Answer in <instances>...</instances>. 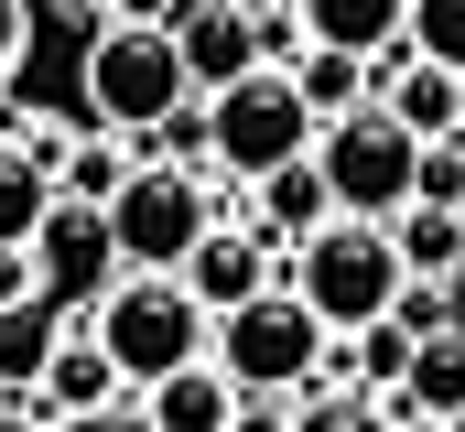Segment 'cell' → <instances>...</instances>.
<instances>
[{
  "label": "cell",
  "instance_id": "obj_16",
  "mask_svg": "<svg viewBox=\"0 0 465 432\" xmlns=\"http://www.w3.org/2000/svg\"><path fill=\"white\" fill-rule=\"evenodd\" d=\"M325 173H314V152H303V162H282V173H260V238H271V249H292V238H303V227H325Z\"/></svg>",
  "mask_w": 465,
  "mask_h": 432
},
{
  "label": "cell",
  "instance_id": "obj_27",
  "mask_svg": "<svg viewBox=\"0 0 465 432\" xmlns=\"http://www.w3.org/2000/svg\"><path fill=\"white\" fill-rule=\"evenodd\" d=\"M33 303V249H0V314Z\"/></svg>",
  "mask_w": 465,
  "mask_h": 432
},
{
  "label": "cell",
  "instance_id": "obj_29",
  "mask_svg": "<svg viewBox=\"0 0 465 432\" xmlns=\"http://www.w3.org/2000/svg\"><path fill=\"white\" fill-rule=\"evenodd\" d=\"M65 432H141V422H119V411H98V422H65Z\"/></svg>",
  "mask_w": 465,
  "mask_h": 432
},
{
  "label": "cell",
  "instance_id": "obj_26",
  "mask_svg": "<svg viewBox=\"0 0 465 432\" xmlns=\"http://www.w3.org/2000/svg\"><path fill=\"white\" fill-rule=\"evenodd\" d=\"M22 44H33V0H0V76L22 65Z\"/></svg>",
  "mask_w": 465,
  "mask_h": 432
},
{
  "label": "cell",
  "instance_id": "obj_22",
  "mask_svg": "<svg viewBox=\"0 0 465 432\" xmlns=\"http://www.w3.org/2000/svg\"><path fill=\"white\" fill-rule=\"evenodd\" d=\"M401 44L422 65H455L465 76V0H401Z\"/></svg>",
  "mask_w": 465,
  "mask_h": 432
},
{
  "label": "cell",
  "instance_id": "obj_20",
  "mask_svg": "<svg viewBox=\"0 0 465 432\" xmlns=\"http://www.w3.org/2000/svg\"><path fill=\"white\" fill-rule=\"evenodd\" d=\"M54 324H65V314H54L44 292L0 314V389H33V368H44V346H54Z\"/></svg>",
  "mask_w": 465,
  "mask_h": 432
},
{
  "label": "cell",
  "instance_id": "obj_6",
  "mask_svg": "<svg viewBox=\"0 0 465 432\" xmlns=\"http://www.w3.org/2000/svg\"><path fill=\"white\" fill-rule=\"evenodd\" d=\"M314 357H325V324L303 314L282 281L206 324V368H217L228 389H314Z\"/></svg>",
  "mask_w": 465,
  "mask_h": 432
},
{
  "label": "cell",
  "instance_id": "obj_21",
  "mask_svg": "<svg viewBox=\"0 0 465 432\" xmlns=\"http://www.w3.org/2000/svg\"><path fill=\"white\" fill-rule=\"evenodd\" d=\"M292 432H390L379 389H292Z\"/></svg>",
  "mask_w": 465,
  "mask_h": 432
},
{
  "label": "cell",
  "instance_id": "obj_11",
  "mask_svg": "<svg viewBox=\"0 0 465 432\" xmlns=\"http://www.w3.org/2000/svg\"><path fill=\"white\" fill-rule=\"evenodd\" d=\"M195 303H206V324L228 314V303H249V292H271L282 281V249L260 238V227H206L195 249H184V270H173Z\"/></svg>",
  "mask_w": 465,
  "mask_h": 432
},
{
  "label": "cell",
  "instance_id": "obj_19",
  "mask_svg": "<svg viewBox=\"0 0 465 432\" xmlns=\"http://www.w3.org/2000/svg\"><path fill=\"white\" fill-rule=\"evenodd\" d=\"M119 173H130V141H119V130H98V141H65V152H54V195H76V206H109Z\"/></svg>",
  "mask_w": 465,
  "mask_h": 432
},
{
  "label": "cell",
  "instance_id": "obj_15",
  "mask_svg": "<svg viewBox=\"0 0 465 432\" xmlns=\"http://www.w3.org/2000/svg\"><path fill=\"white\" fill-rule=\"evenodd\" d=\"M303 44H336V54H379L401 44V0H292Z\"/></svg>",
  "mask_w": 465,
  "mask_h": 432
},
{
  "label": "cell",
  "instance_id": "obj_18",
  "mask_svg": "<svg viewBox=\"0 0 465 432\" xmlns=\"http://www.w3.org/2000/svg\"><path fill=\"white\" fill-rule=\"evenodd\" d=\"M292 87H303V108H314V119H347V108H368V54L303 44V54H292Z\"/></svg>",
  "mask_w": 465,
  "mask_h": 432
},
{
  "label": "cell",
  "instance_id": "obj_25",
  "mask_svg": "<svg viewBox=\"0 0 465 432\" xmlns=\"http://www.w3.org/2000/svg\"><path fill=\"white\" fill-rule=\"evenodd\" d=\"M249 22H260V65H292V54H303V22H292V0H249Z\"/></svg>",
  "mask_w": 465,
  "mask_h": 432
},
{
  "label": "cell",
  "instance_id": "obj_31",
  "mask_svg": "<svg viewBox=\"0 0 465 432\" xmlns=\"http://www.w3.org/2000/svg\"><path fill=\"white\" fill-rule=\"evenodd\" d=\"M455 432H465V422H455Z\"/></svg>",
  "mask_w": 465,
  "mask_h": 432
},
{
  "label": "cell",
  "instance_id": "obj_28",
  "mask_svg": "<svg viewBox=\"0 0 465 432\" xmlns=\"http://www.w3.org/2000/svg\"><path fill=\"white\" fill-rule=\"evenodd\" d=\"M0 432H54V422H44V411H33L22 389H0Z\"/></svg>",
  "mask_w": 465,
  "mask_h": 432
},
{
  "label": "cell",
  "instance_id": "obj_10",
  "mask_svg": "<svg viewBox=\"0 0 465 432\" xmlns=\"http://www.w3.org/2000/svg\"><path fill=\"white\" fill-rule=\"evenodd\" d=\"M173 54H184V87H195V98H217L228 76H249V65H260L249 0H184V11H173Z\"/></svg>",
  "mask_w": 465,
  "mask_h": 432
},
{
  "label": "cell",
  "instance_id": "obj_2",
  "mask_svg": "<svg viewBox=\"0 0 465 432\" xmlns=\"http://www.w3.org/2000/svg\"><path fill=\"white\" fill-rule=\"evenodd\" d=\"M206 108V173H228V184H260V173H282V162H303L314 152V108H303V87H292V65H249V76H228Z\"/></svg>",
  "mask_w": 465,
  "mask_h": 432
},
{
  "label": "cell",
  "instance_id": "obj_8",
  "mask_svg": "<svg viewBox=\"0 0 465 432\" xmlns=\"http://www.w3.org/2000/svg\"><path fill=\"white\" fill-rule=\"evenodd\" d=\"M22 249H33V292H44L54 314H87V303L119 281L109 216H98V206H76V195H54V206H44V227H33Z\"/></svg>",
  "mask_w": 465,
  "mask_h": 432
},
{
  "label": "cell",
  "instance_id": "obj_23",
  "mask_svg": "<svg viewBox=\"0 0 465 432\" xmlns=\"http://www.w3.org/2000/svg\"><path fill=\"white\" fill-rule=\"evenodd\" d=\"M390 324H401V335H444V324H465V314H455V281H411V270H401Z\"/></svg>",
  "mask_w": 465,
  "mask_h": 432
},
{
  "label": "cell",
  "instance_id": "obj_1",
  "mask_svg": "<svg viewBox=\"0 0 465 432\" xmlns=\"http://www.w3.org/2000/svg\"><path fill=\"white\" fill-rule=\"evenodd\" d=\"M282 292L325 324V335H357V324L390 314V292H401V249H390L379 216H325V227H303V238L282 249Z\"/></svg>",
  "mask_w": 465,
  "mask_h": 432
},
{
  "label": "cell",
  "instance_id": "obj_9",
  "mask_svg": "<svg viewBox=\"0 0 465 432\" xmlns=\"http://www.w3.org/2000/svg\"><path fill=\"white\" fill-rule=\"evenodd\" d=\"M44 422L65 432V422H98V411H119L130 389H119V368H109V346L98 335H54L44 346V368H33V389H22Z\"/></svg>",
  "mask_w": 465,
  "mask_h": 432
},
{
  "label": "cell",
  "instance_id": "obj_3",
  "mask_svg": "<svg viewBox=\"0 0 465 432\" xmlns=\"http://www.w3.org/2000/svg\"><path fill=\"white\" fill-rule=\"evenodd\" d=\"M87 335L109 346L119 389H152L163 368H184V357H206V303L173 281V270H119L109 292L87 303Z\"/></svg>",
  "mask_w": 465,
  "mask_h": 432
},
{
  "label": "cell",
  "instance_id": "obj_4",
  "mask_svg": "<svg viewBox=\"0 0 465 432\" xmlns=\"http://www.w3.org/2000/svg\"><path fill=\"white\" fill-rule=\"evenodd\" d=\"M98 216H109L119 270H184V249L217 227V173H195V162H130Z\"/></svg>",
  "mask_w": 465,
  "mask_h": 432
},
{
  "label": "cell",
  "instance_id": "obj_12",
  "mask_svg": "<svg viewBox=\"0 0 465 432\" xmlns=\"http://www.w3.org/2000/svg\"><path fill=\"white\" fill-rule=\"evenodd\" d=\"M379 400H390V411H411V422H465V324L411 335V357H401V378H390Z\"/></svg>",
  "mask_w": 465,
  "mask_h": 432
},
{
  "label": "cell",
  "instance_id": "obj_5",
  "mask_svg": "<svg viewBox=\"0 0 465 432\" xmlns=\"http://www.w3.org/2000/svg\"><path fill=\"white\" fill-rule=\"evenodd\" d=\"M195 98L184 87V54H173V22H98V44H87V108H98V130L119 141H141L152 119H173V108Z\"/></svg>",
  "mask_w": 465,
  "mask_h": 432
},
{
  "label": "cell",
  "instance_id": "obj_24",
  "mask_svg": "<svg viewBox=\"0 0 465 432\" xmlns=\"http://www.w3.org/2000/svg\"><path fill=\"white\" fill-rule=\"evenodd\" d=\"M411 195L422 206H465V141H422L411 152Z\"/></svg>",
  "mask_w": 465,
  "mask_h": 432
},
{
  "label": "cell",
  "instance_id": "obj_17",
  "mask_svg": "<svg viewBox=\"0 0 465 432\" xmlns=\"http://www.w3.org/2000/svg\"><path fill=\"white\" fill-rule=\"evenodd\" d=\"M44 206H54V173L33 162L22 130H0V249H22V238L44 227Z\"/></svg>",
  "mask_w": 465,
  "mask_h": 432
},
{
  "label": "cell",
  "instance_id": "obj_14",
  "mask_svg": "<svg viewBox=\"0 0 465 432\" xmlns=\"http://www.w3.org/2000/svg\"><path fill=\"white\" fill-rule=\"evenodd\" d=\"M390 249H401V270L411 281H465V206H411L390 216Z\"/></svg>",
  "mask_w": 465,
  "mask_h": 432
},
{
  "label": "cell",
  "instance_id": "obj_13",
  "mask_svg": "<svg viewBox=\"0 0 465 432\" xmlns=\"http://www.w3.org/2000/svg\"><path fill=\"white\" fill-rule=\"evenodd\" d=\"M228 411H238V389L206 357H184V368H163L141 389V432H228Z\"/></svg>",
  "mask_w": 465,
  "mask_h": 432
},
{
  "label": "cell",
  "instance_id": "obj_7",
  "mask_svg": "<svg viewBox=\"0 0 465 432\" xmlns=\"http://www.w3.org/2000/svg\"><path fill=\"white\" fill-rule=\"evenodd\" d=\"M411 152H422V141H411V130H401L379 98L347 108V119H325V130H314L325 206H336V216H379V227H390V216L411 206Z\"/></svg>",
  "mask_w": 465,
  "mask_h": 432
},
{
  "label": "cell",
  "instance_id": "obj_30",
  "mask_svg": "<svg viewBox=\"0 0 465 432\" xmlns=\"http://www.w3.org/2000/svg\"><path fill=\"white\" fill-rule=\"evenodd\" d=\"M455 141H465V98H455Z\"/></svg>",
  "mask_w": 465,
  "mask_h": 432
}]
</instances>
